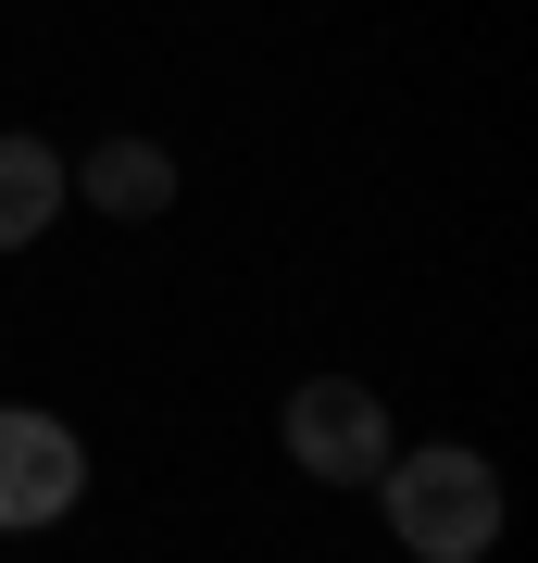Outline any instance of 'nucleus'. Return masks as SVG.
<instances>
[{
	"label": "nucleus",
	"instance_id": "obj_5",
	"mask_svg": "<svg viewBox=\"0 0 538 563\" xmlns=\"http://www.w3.org/2000/svg\"><path fill=\"white\" fill-rule=\"evenodd\" d=\"M51 213H63V151H39V139H0V251H25Z\"/></svg>",
	"mask_w": 538,
	"mask_h": 563
},
{
	"label": "nucleus",
	"instance_id": "obj_1",
	"mask_svg": "<svg viewBox=\"0 0 538 563\" xmlns=\"http://www.w3.org/2000/svg\"><path fill=\"white\" fill-rule=\"evenodd\" d=\"M376 501H388V539L414 563H476L501 539V476L476 451H388L376 463Z\"/></svg>",
	"mask_w": 538,
	"mask_h": 563
},
{
	"label": "nucleus",
	"instance_id": "obj_3",
	"mask_svg": "<svg viewBox=\"0 0 538 563\" xmlns=\"http://www.w3.org/2000/svg\"><path fill=\"white\" fill-rule=\"evenodd\" d=\"M88 501V451H76V426L63 413H0V526H63Z\"/></svg>",
	"mask_w": 538,
	"mask_h": 563
},
{
	"label": "nucleus",
	"instance_id": "obj_4",
	"mask_svg": "<svg viewBox=\"0 0 538 563\" xmlns=\"http://www.w3.org/2000/svg\"><path fill=\"white\" fill-rule=\"evenodd\" d=\"M63 188H88L100 213H125V225H139V213H163V201H176V163H163L151 139H100V151H88Z\"/></svg>",
	"mask_w": 538,
	"mask_h": 563
},
{
	"label": "nucleus",
	"instance_id": "obj_2",
	"mask_svg": "<svg viewBox=\"0 0 538 563\" xmlns=\"http://www.w3.org/2000/svg\"><path fill=\"white\" fill-rule=\"evenodd\" d=\"M288 463H300V476H326V488H376V463H388V401H376L363 376L288 388Z\"/></svg>",
	"mask_w": 538,
	"mask_h": 563
}]
</instances>
